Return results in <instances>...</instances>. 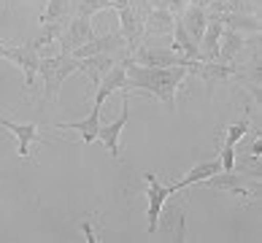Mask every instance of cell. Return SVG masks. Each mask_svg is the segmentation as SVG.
I'll list each match as a JSON object with an SVG mask.
<instances>
[{"instance_id": "obj_21", "label": "cell", "mask_w": 262, "mask_h": 243, "mask_svg": "<svg viewBox=\"0 0 262 243\" xmlns=\"http://www.w3.org/2000/svg\"><path fill=\"white\" fill-rule=\"evenodd\" d=\"M103 8H111L108 0H71V16L92 19V14L103 11Z\"/></svg>"}, {"instance_id": "obj_5", "label": "cell", "mask_w": 262, "mask_h": 243, "mask_svg": "<svg viewBox=\"0 0 262 243\" xmlns=\"http://www.w3.org/2000/svg\"><path fill=\"white\" fill-rule=\"evenodd\" d=\"M130 60L138 62V65H149V68H187L192 62L187 57L176 54L170 46H151L146 41L130 54Z\"/></svg>"}, {"instance_id": "obj_1", "label": "cell", "mask_w": 262, "mask_h": 243, "mask_svg": "<svg viewBox=\"0 0 262 243\" xmlns=\"http://www.w3.org/2000/svg\"><path fill=\"white\" fill-rule=\"evenodd\" d=\"M187 79V68H149L138 62H127V90L149 92L162 100L168 108H176V92Z\"/></svg>"}, {"instance_id": "obj_4", "label": "cell", "mask_w": 262, "mask_h": 243, "mask_svg": "<svg viewBox=\"0 0 262 243\" xmlns=\"http://www.w3.org/2000/svg\"><path fill=\"white\" fill-rule=\"evenodd\" d=\"M0 60H8L11 65H16L25 76V86L33 90V81H35V73H38V62H41V54H38L35 43H22V46H8V43H0Z\"/></svg>"}, {"instance_id": "obj_10", "label": "cell", "mask_w": 262, "mask_h": 243, "mask_svg": "<svg viewBox=\"0 0 262 243\" xmlns=\"http://www.w3.org/2000/svg\"><path fill=\"white\" fill-rule=\"evenodd\" d=\"M0 127H6V130L16 138V154H19L22 160H30V146L43 138L41 127H38L35 122L19 124V122H11V119H6V116H0Z\"/></svg>"}, {"instance_id": "obj_6", "label": "cell", "mask_w": 262, "mask_h": 243, "mask_svg": "<svg viewBox=\"0 0 262 243\" xmlns=\"http://www.w3.org/2000/svg\"><path fill=\"white\" fill-rule=\"evenodd\" d=\"M143 181H146V187H149V189H146V197H149V211H146L149 225H146V230L154 232V230L160 227V213H162V208H165V203H168L176 192H173L170 184H168V187H162L151 170L143 173Z\"/></svg>"}, {"instance_id": "obj_16", "label": "cell", "mask_w": 262, "mask_h": 243, "mask_svg": "<svg viewBox=\"0 0 262 243\" xmlns=\"http://www.w3.org/2000/svg\"><path fill=\"white\" fill-rule=\"evenodd\" d=\"M173 25H176V14L168 8H149L143 16V33L146 35H168L173 33Z\"/></svg>"}, {"instance_id": "obj_11", "label": "cell", "mask_w": 262, "mask_h": 243, "mask_svg": "<svg viewBox=\"0 0 262 243\" xmlns=\"http://www.w3.org/2000/svg\"><path fill=\"white\" fill-rule=\"evenodd\" d=\"M127 62H130V57H127V60H119V62H116L111 71L98 81V86H95V103H98V105H103L114 92L127 90Z\"/></svg>"}, {"instance_id": "obj_3", "label": "cell", "mask_w": 262, "mask_h": 243, "mask_svg": "<svg viewBox=\"0 0 262 243\" xmlns=\"http://www.w3.org/2000/svg\"><path fill=\"white\" fill-rule=\"evenodd\" d=\"M206 189H216V192H227L238 200H257L259 197V179L257 176H246L238 170H216L213 176L206 181H200Z\"/></svg>"}, {"instance_id": "obj_20", "label": "cell", "mask_w": 262, "mask_h": 243, "mask_svg": "<svg viewBox=\"0 0 262 243\" xmlns=\"http://www.w3.org/2000/svg\"><path fill=\"white\" fill-rule=\"evenodd\" d=\"M68 19H71V0H46V8L41 14V25L68 22Z\"/></svg>"}, {"instance_id": "obj_12", "label": "cell", "mask_w": 262, "mask_h": 243, "mask_svg": "<svg viewBox=\"0 0 262 243\" xmlns=\"http://www.w3.org/2000/svg\"><path fill=\"white\" fill-rule=\"evenodd\" d=\"M92 25H90V19H84V16H71L68 19V27H65V33L60 35V43L62 46V52L65 54H73L79 46H84L86 41H92Z\"/></svg>"}, {"instance_id": "obj_7", "label": "cell", "mask_w": 262, "mask_h": 243, "mask_svg": "<svg viewBox=\"0 0 262 243\" xmlns=\"http://www.w3.org/2000/svg\"><path fill=\"white\" fill-rule=\"evenodd\" d=\"M127 119H130V90H122V114L108 124L100 122V130H98V141H103V146L108 149L114 160H119V135L124 130V124H127Z\"/></svg>"}, {"instance_id": "obj_15", "label": "cell", "mask_w": 262, "mask_h": 243, "mask_svg": "<svg viewBox=\"0 0 262 243\" xmlns=\"http://www.w3.org/2000/svg\"><path fill=\"white\" fill-rule=\"evenodd\" d=\"M119 60H127V57H119V54H92V57H81V60H79V71H84L86 76H90L92 86H98V81H100L103 76L108 73Z\"/></svg>"}, {"instance_id": "obj_22", "label": "cell", "mask_w": 262, "mask_h": 243, "mask_svg": "<svg viewBox=\"0 0 262 243\" xmlns=\"http://www.w3.org/2000/svg\"><path fill=\"white\" fill-rule=\"evenodd\" d=\"M81 230L86 232V238H90L92 243H95V240H98V238H95V232H92V227H90V222H84V225H81Z\"/></svg>"}, {"instance_id": "obj_17", "label": "cell", "mask_w": 262, "mask_h": 243, "mask_svg": "<svg viewBox=\"0 0 262 243\" xmlns=\"http://www.w3.org/2000/svg\"><path fill=\"white\" fill-rule=\"evenodd\" d=\"M216 170H222V165H219V157L216 160H206V162H198L195 168H192L187 176H181L179 181H173L170 187H173V192H181V189H187V187H192V184H200V181H206L208 176H213Z\"/></svg>"}, {"instance_id": "obj_8", "label": "cell", "mask_w": 262, "mask_h": 243, "mask_svg": "<svg viewBox=\"0 0 262 243\" xmlns=\"http://www.w3.org/2000/svg\"><path fill=\"white\" fill-rule=\"evenodd\" d=\"M116 14H119V33L124 38V46H127V52L133 54L135 49L146 41V33H143V14H138L133 6H124Z\"/></svg>"}, {"instance_id": "obj_18", "label": "cell", "mask_w": 262, "mask_h": 243, "mask_svg": "<svg viewBox=\"0 0 262 243\" xmlns=\"http://www.w3.org/2000/svg\"><path fill=\"white\" fill-rule=\"evenodd\" d=\"M244 49V35L235 33V30H230V27H225L222 30V38H219V54H216V62H235V57L238 52Z\"/></svg>"}, {"instance_id": "obj_2", "label": "cell", "mask_w": 262, "mask_h": 243, "mask_svg": "<svg viewBox=\"0 0 262 243\" xmlns=\"http://www.w3.org/2000/svg\"><path fill=\"white\" fill-rule=\"evenodd\" d=\"M38 73L43 79V97L46 100H57L60 97V90L68 76L79 73V60L73 54H57V57H41L38 62Z\"/></svg>"}, {"instance_id": "obj_13", "label": "cell", "mask_w": 262, "mask_h": 243, "mask_svg": "<svg viewBox=\"0 0 262 243\" xmlns=\"http://www.w3.org/2000/svg\"><path fill=\"white\" fill-rule=\"evenodd\" d=\"M176 22L184 27V33H187L192 41L200 43V35H203L206 22H208V11H206V6H203L200 0H195V3H189L187 8H181V11L176 14Z\"/></svg>"}, {"instance_id": "obj_19", "label": "cell", "mask_w": 262, "mask_h": 243, "mask_svg": "<svg viewBox=\"0 0 262 243\" xmlns=\"http://www.w3.org/2000/svg\"><path fill=\"white\" fill-rule=\"evenodd\" d=\"M222 19V25L230 27L235 33H259V19L254 14H216Z\"/></svg>"}, {"instance_id": "obj_14", "label": "cell", "mask_w": 262, "mask_h": 243, "mask_svg": "<svg viewBox=\"0 0 262 243\" xmlns=\"http://www.w3.org/2000/svg\"><path fill=\"white\" fill-rule=\"evenodd\" d=\"M100 108L103 105L92 103V111L84 116V119L76 122H57V130H76L81 135V143L90 146L92 141H98V130H100Z\"/></svg>"}, {"instance_id": "obj_9", "label": "cell", "mask_w": 262, "mask_h": 243, "mask_svg": "<svg viewBox=\"0 0 262 243\" xmlns=\"http://www.w3.org/2000/svg\"><path fill=\"white\" fill-rule=\"evenodd\" d=\"M187 73H192V76H198L200 81H206L208 86H213V84H222V81H232L238 76V65H225V62H203V60H192L189 65H187Z\"/></svg>"}]
</instances>
